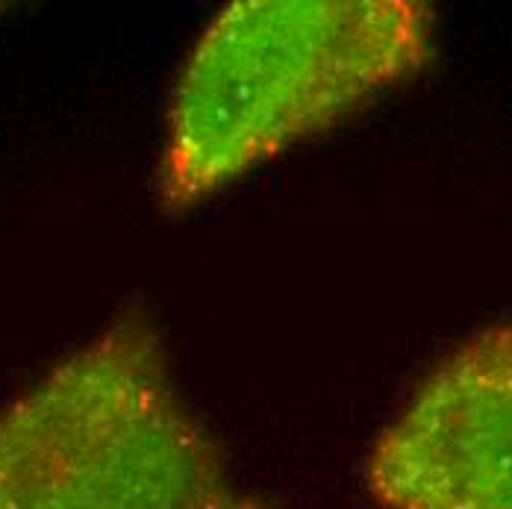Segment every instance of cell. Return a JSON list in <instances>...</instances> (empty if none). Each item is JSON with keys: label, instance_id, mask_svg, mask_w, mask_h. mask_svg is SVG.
<instances>
[{"label": "cell", "instance_id": "1", "mask_svg": "<svg viewBox=\"0 0 512 509\" xmlns=\"http://www.w3.org/2000/svg\"><path fill=\"white\" fill-rule=\"evenodd\" d=\"M433 51L418 0H239L189 53L165 115L156 198L186 212L415 77Z\"/></svg>", "mask_w": 512, "mask_h": 509}, {"label": "cell", "instance_id": "2", "mask_svg": "<svg viewBox=\"0 0 512 509\" xmlns=\"http://www.w3.org/2000/svg\"><path fill=\"white\" fill-rule=\"evenodd\" d=\"M0 509H262L183 401L142 306L0 409Z\"/></svg>", "mask_w": 512, "mask_h": 509}, {"label": "cell", "instance_id": "3", "mask_svg": "<svg viewBox=\"0 0 512 509\" xmlns=\"http://www.w3.org/2000/svg\"><path fill=\"white\" fill-rule=\"evenodd\" d=\"M380 509H512V321L468 336L377 436Z\"/></svg>", "mask_w": 512, "mask_h": 509}, {"label": "cell", "instance_id": "4", "mask_svg": "<svg viewBox=\"0 0 512 509\" xmlns=\"http://www.w3.org/2000/svg\"><path fill=\"white\" fill-rule=\"evenodd\" d=\"M0 9H3V6H0Z\"/></svg>", "mask_w": 512, "mask_h": 509}]
</instances>
